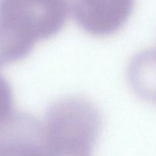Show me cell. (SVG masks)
<instances>
[{"label":"cell","instance_id":"6da1fadb","mask_svg":"<svg viewBox=\"0 0 156 156\" xmlns=\"http://www.w3.org/2000/svg\"><path fill=\"white\" fill-rule=\"evenodd\" d=\"M66 18L64 0H0L5 58L13 61L27 56L39 41L57 34Z\"/></svg>","mask_w":156,"mask_h":156},{"label":"cell","instance_id":"7a4b0ae2","mask_svg":"<svg viewBox=\"0 0 156 156\" xmlns=\"http://www.w3.org/2000/svg\"><path fill=\"white\" fill-rule=\"evenodd\" d=\"M101 126L100 112L91 101L76 96L59 99L46 114L47 156H92Z\"/></svg>","mask_w":156,"mask_h":156},{"label":"cell","instance_id":"3957f363","mask_svg":"<svg viewBox=\"0 0 156 156\" xmlns=\"http://www.w3.org/2000/svg\"><path fill=\"white\" fill-rule=\"evenodd\" d=\"M0 156H47L44 124L30 114L16 116L0 140Z\"/></svg>","mask_w":156,"mask_h":156},{"label":"cell","instance_id":"277c9868","mask_svg":"<svg viewBox=\"0 0 156 156\" xmlns=\"http://www.w3.org/2000/svg\"><path fill=\"white\" fill-rule=\"evenodd\" d=\"M129 83L134 92L147 101L156 103V50L136 54L127 69Z\"/></svg>","mask_w":156,"mask_h":156}]
</instances>
